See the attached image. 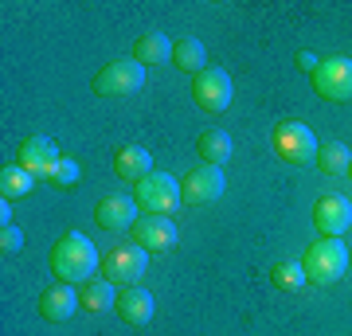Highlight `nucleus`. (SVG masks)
Instances as JSON below:
<instances>
[{"label": "nucleus", "instance_id": "f257e3e1", "mask_svg": "<svg viewBox=\"0 0 352 336\" xmlns=\"http://www.w3.org/2000/svg\"><path fill=\"white\" fill-rule=\"evenodd\" d=\"M98 250L87 235L78 231H67L59 235V243L51 247V274L59 278V286H82L98 274Z\"/></svg>", "mask_w": 352, "mask_h": 336}, {"label": "nucleus", "instance_id": "f03ea898", "mask_svg": "<svg viewBox=\"0 0 352 336\" xmlns=\"http://www.w3.org/2000/svg\"><path fill=\"white\" fill-rule=\"evenodd\" d=\"M302 270L314 286H333V282H340L344 270H349V247H344L340 238L317 235V243H309L305 254H302Z\"/></svg>", "mask_w": 352, "mask_h": 336}, {"label": "nucleus", "instance_id": "7ed1b4c3", "mask_svg": "<svg viewBox=\"0 0 352 336\" xmlns=\"http://www.w3.org/2000/svg\"><path fill=\"white\" fill-rule=\"evenodd\" d=\"M270 149L278 153V161H286V164H314L321 145H317V137L309 133V125L286 117V122L274 125V133H270Z\"/></svg>", "mask_w": 352, "mask_h": 336}, {"label": "nucleus", "instance_id": "20e7f679", "mask_svg": "<svg viewBox=\"0 0 352 336\" xmlns=\"http://www.w3.org/2000/svg\"><path fill=\"white\" fill-rule=\"evenodd\" d=\"M133 203L141 215H173L180 208V180L168 172H149L133 184Z\"/></svg>", "mask_w": 352, "mask_h": 336}, {"label": "nucleus", "instance_id": "39448f33", "mask_svg": "<svg viewBox=\"0 0 352 336\" xmlns=\"http://www.w3.org/2000/svg\"><path fill=\"white\" fill-rule=\"evenodd\" d=\"M90 87L98 98H133L141 87H145V67L138 59H118L106 63L98 75L90 78Z\"/></svg>", "mask_w": 352, "mask_h": 336}, {"label": "nucleus", "instance_id": "423d86ee", "mask_svg": "<svg viewBox=\"0 0 352 336\" xmlns=\"http://www.w3.org/2000/svg\"><path fill=\"white\" fill-rule=\"evenodd\" d=\"M149 266V250H141L138 243H113L106 254H102V278L113 282V286H138L141 274Z\"/></svg>", "mask_w": 352, "mask_h": 336}, {"label": "nucleus", "instance_id": "0eeeda50", "mask_svg": "<svg viewBox=\"0 0 352 336\" xmlns=\"http://www.w3.org/2000/svg\"><path fill=\"white\" fill-rule=\"evenodd\" d=\"M309 78H314L317 98H325V102H352V59H349V55H329V59H321Z\"/></svg>", "mask_w": 352, "mask_h": 336}, {"label": "nucleus", "instance_id": "6e6552de", "mask_svg": "<svg viewBox=\"0 0 352 336\" xmlns=\"http://www.w3.org/2000/svg\"><path fill=\"white\" fill-rule=\"evenodd\" d=\"M231 98H235V82H231L223 67H208V71L192 78V102L204 113H223L231 106Z\"/></svg>", "mask_w": 352, "mask_h": 336}, {"label": "nucleus", "instance_id": "1a4fd4ad", "mask_svg": "<svg viewBox=\"0 0 352 336\" xmlns=\"http://www.w3.org/2000/svg\"><path fill=\"white\" fill-rule=\"evenodd\" d=\"M223 188H227L223 168L200 164V168H192V172L180 180V203H188V208H212L215 199L223 196Z\"/></svg>", "mask_w": 352, "mask_h": 336}, {"label": "nucleus", "instance_id": "9d476101", "mask_svg": "<svg viewBox=\"0 0 352 336\" xmlns=\"http://www.w3.org/2000/svg\"><path fill=\"white\" fill-rule=\"evenodd\" d=\"M314 227L321 238H340L352 227V199L340 192H329L314 203Z\"/></svg>", "mask_w": 352, "mask_h": 336}, {"label": "nucleus", "instance_id": "9b49d317", "mask_svg": "<svg viewBox=\"0 0 352 336\" xmlns=\"http://www.w3.org/2000/svg\"><path fill=\"white\" fill-rule=\"evenodd\" d=\"M133 243L141 250H149V254H164V250H173L180 243V231H176L168 215H141L133 223Z\"/></svg>", "mask_w": 352, "mask_h": 336}, {"label": "nucleus", "instance_id": "f8f14e48", "mask_svg": "<svg viewBox=\"0 0 352 336\" xmlns=\"http://www.w3.org/2000/svg\"><path fill=\"white\" fill-rule=\"evenodd\" d=\"M138 219H141L138 203H133V196H126V192H110V196H102L98 208H94V223H98L102 231H129Z\"/></svg>", "mask_w": 352, "mask_h": 336}, {"label": "nucleus", "instance_id": "ddd939ff", "mask_svg": "<svg viewBox=\"0 0 352 336\" xmlns=\"http://www.w3.org/2000/svg\"><path fill=\"white\" fill-rule=\"evenodd\" d=\"M16 164L28 168L36 180H43V176L59 164V149H55L51 137H28L24 145H20V153H16Z\"/></svg>", "mask_w": 352, "mask_h": 336}, {"label": "nucleus", "instance_id": "4468645a", "mask_svg": "<svg viewBox=\"0 0 352 336\" xmlns=\"http://www.w3.org/2000/svg\"><path fill=\"white\" fill-rule=\"evenodd\" d=\"M113 313L122 317V324H129V328H141V324L153 321V293L141 286H126L122 293H118V305H113Z\"/></svg>", "mask_w": 352, "mask_h": 336}, {"label": "nucleus", "instance_id": "2eb2a0df", "mask_svg": "<svg viewBox=\"0 0 352 336\" xmlns=\"http://www.w3.org/2000/svg\"><path fill=\"white\" fill-rule=\"evenodd\" d=\"M82 309V301H78V293L71 286H51L43 298H39V317L51 324H67L75 313Z\"/></svg>", "mask_w": 352, "mask_h": 336}, {"label": "nucleus", "instance_id": "dca6fc26", "mask_svg": "<svg viewBox=\"0 0 352 336\" xmlns=\"http://www.w3.org/2000/svg\"><path fill=\"white\" fill-rule=\"evenodd\" d=\"M113 172H118V180H126V184H141V180L153 172L149 149H141V145L118 149V157H113Z\"/></svg>", "mask_w": 352, "mask_h": 336}, {"label": "nucleus", "instance_id": "f3484780", "mask_svg": "<svg viewBox=\"0 0 352 336\" xmlns=\"http://www.w3.org/2000/svg\"><path fill=\"white\" fill-rule=\"evenodd\" d=\"M196 153H200L204 164L223 168V164L231 161V153H235V145H231V133H227V129H204L200 141H196Z\"/></svg>", "mask_w": 352, "mask_h": 336}, {"label": "nucleus", "instance_id": "a211bd4d", "mask_svg": "<svg viewBox=\"0 0 352 336\" xmlns=\"http://www.w3.org/2000/svg\"><path fill=\"white\" fill-rule=\"evenodd\" d=\"M78 301H82V309L87 313H106L118 305V289H113V282H106V278H90V282H82L78 286Z\"/></svg>", "mask_w": 352, "mask_h": 336}, {"label": "nucleus", "instance_id": "6ab92c4d", "mask_svg": "<svg viewBox=\"0 0 352 336\" xmlns=\"http://www.w3.org/2000/svg\"><path fill=\"white\" fill-rule=\"evenodd\" d=\"M173 63L196 78L200 71H208V51H204V43L196 36H184V39H176L173 43Z\"/></svg>", "mask_w": 352, "mask_h": 336}, {"label": "nucleus", "instance_id": "aec40b11", "mask_svg": "<svg viewBox=\"0 0 352 336\" xmlns=\"http://www.w3.org/2000/svg\"><path fill=\"white\" fill-rule=\"evenodd\" d=\"M32 188H36V176L28 172V168H20V164H4L0 168V199L16 203V199L32 196Z\"/></svg>", "mask_w": 352, "mask_h": 336}, {"label": "nucleus", "instance_id": "412c9836", "mask_svg": "<svg viewBox=\"0 0 352 336\" xmlns=\"http://www.w3.org/2000/svg\"><path fill=\"white\" fill-rule=\"evenodd\" d=\"M133 59H138L141 67H153V63L173 59V39H164L161 32H145V36L133 43Z\"/></svg>", "mask_w": 352, "mask_h": 336}, {"label": "nucleus", "instance_id": "4be33fe9", "mask_svg": "<svg viewBox=\"0 0 352 336\" xmlns=\"http://www.w3.org/2000/svg\"><path fill=\"white\" fill-rule=\"evenodd\" d=\"M349 161H352V149L344 145V141H321L314 164L325 176H344V172H349Z\"/></svg>", "mask_w": 352, "mask_h": 336}, {"label": "nucleus", "instance_id": "5701e85b", "mask_svg": "<svg viewBox=\"0 0 352 336\" xmlns=\"http://www.w3.org/2000/svg\"><path fill=\"white\" fill-rule=\"evenodd\" d=\"M305 282H309V278H305L302 262H274V266H270V286L282 289V293H298Z\"/></svg>", "mask_w": 352, "mask_h": 336}, {"label": "nucleus", "instance_id": "b1692460", "mask_svg": "<svg viewBox=\"0 0 352 336\" xmlns=\"http://www.w3.org/2000/svg\"><path fill=\"white\" fill-rule=\"evenodd\" d=\"M51 188H59V192H67V188H75L78 180H82V168H78V161H71V157H59V164L51 168L47 176H43Z\"/></svg>", "mask_w": 352, "mask_h": 336}, {"label": "nucleus", "instance_id": "393cba45", "mask_svg": "<svg viewBox=\"0 0 352 336\" xmlns=\"http://www.w3.org/2000/svg\"><path fill=\"white\" fill-rule=\"evenodd\" d=\"M0 250H4V254H20V250H24V231H20V227H0Z\"/></svg>", "mask_w": 352, "mask_h": 336}, {"label": "nucleus", "instance_id": "a878e982", "mask_svg": "<svg viewBox=\"0 0 352 336\" xmlns=\"http://www.w3.org/2000/svg\"><path fill=\"white\" fill-rule=\"evenodd\" d=\"M317 63H321V59H317L314 51H298V67H302V71H309V75H314Z\"/></svg>", "mask_w": 352, "mask_h": 336}, {"label": "nucleus", "instance_id": "bb28decb", "mask_svg": "<svg viewBox=\"0 0 352 336\" xmlns=\"http://www.w3.org/2000/svg\"><path fill=\"white\" fill-rule=\"evenodd\" d=\"M0 227H12V208H8V199H0Z\"/></svg>", "mask_w": 352, "mask_h": 336}, {"label": "nucleus", "instance_id": "cd10ccee", "mask_svg": "<svg viewBox=\"0 0 352 336\" xmlns=\"http://www.w3.org/2000/svg\"><path fill=\"white\" fill-rule=\"evenodd\" d=\"M344 176H352V161H349V172H344Z\"/></svg>", "mask_w": 352, "mask_h": 336}]
</instances>
